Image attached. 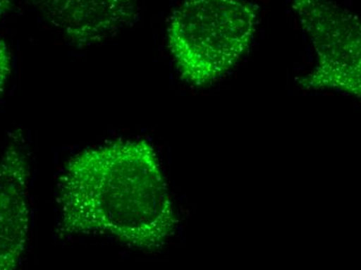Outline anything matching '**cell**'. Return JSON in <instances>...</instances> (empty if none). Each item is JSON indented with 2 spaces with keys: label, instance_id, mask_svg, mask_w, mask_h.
<instances>
[{
  "label": "cell",
  "instance_id": "cell-7",
  "mask_svg": "<svg viewBox=\"0 0 361 270\" xmlns=\"http://www.w3.org/2000/svg\"><path fill=\"white\" fill-rule=\"evenodd\" d=\"M13 0H0V21L10 12Z\"/></svg>",
  "mask_w": 361,
  "mask_h": 270
},
{
  "label": "cell",
  "instance_id": "cell-6",
  "mask_svg": "<svg viewBox=\"0 0 361 270\" xmlns=\"http://www.w3.org/2000/svg\"><path fill=\"white\" fill-rule=\"evenodd\" d=\"M11 66H12V59H11L8 46L0 39V96L4 93L6 80L10 76Z\"/></svg>",
  "mask_w": 361,
  "mask_h": 270
},
{
  "label": "cell",
  "instance_id": "cell-2",
  "mask_svg": "<svg viewBox=\"0 0 361 270\" xmlns=\"http://www.w3.org/2000/svg\"><path fill=\"white\" fill-rule=\"evenodd\" d=\"M257 20L259 6L246 0H185L167 30L183 80L207 87L224 78L250 47Z\"/></svg>",
  "mask_w": 361,
  "mask_h": 270
},
{
  "label": "cell",
  "instance_id": "cell-5",
  "mask_svg": "<svg viewBox=\"0 0 361 270\" xmlns=\"http://www.w3.org/2000/svg\"><path fill=\"white\" fill-rule=\"evenodd\" d=\"M76 47L100 43L133 23L140 0H30Z\"/></svg>",
  "mask_w": 361,
  "mask_h": 270
},
{
  "label": "cell",
  "instance_id": "cell-4",
  "mask_svg": "<svg viewBox=\"0 0 361 270\" xmlns=\"http://www.w3.org/2000/svg\"><path fill=\"white\" fill-rule=\"evenodd\" d=\"M30 178V159L19 133L0 158V270L16 269L27 245Z\"/></svg>",
  "mask_w": 361,
  "mask_h": 270
},
{
  "label": "cell",
  "instance_id": "cell-3",
  "mask_svg": "<svg viewBox=\"0 0 361 270\" xmlns=\"http://www.w3.org/2000/svg\"><path fill=\"white\" fill-rule=\"evenodd\" d=\"M317 52L316 67L298 79L305 90L360 97L361 32L356 15L334 0H292Z\"/></svg>",
  "mask_w": 361,
  "mask_h": 270
},
{
  "label": "cell",
  "instance_id": "cell-1",
  "mask_svg": "<svg viewBox=\"0 0 361 270\" xmlns=\"http://www.w3.org/2000/svg\"><path fill=\"white\" fill-rule=\"evenodd\" d=\"M61 238L98 234L142 251L161 250L178 225L154 147L118 140L68 160L57 181Z\"/></svg>",
  "mask_w": 361,
  "mask_h": 270
}]
</instances>
